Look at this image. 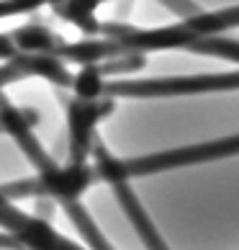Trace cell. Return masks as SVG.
Here are the masks:
<instances>
[{
	"label": "cell",
	"mask_w": 239,
	"mask_h": 250,
	"mask_svg": "<svg viewBox=\"0 0 239 250\" xmlns=\"http://www.w3.org/2000/svg\"><path fill=\"white\" fill-rule=\"evenodd\" d=\"M239 88V70L203 72V75H170V78H139V80H106L103 98H172L224 93Z\"/></svg>",
	"instance_id": "6da1fadb"
},
{
	"label": "cell",
	"mask_w": 239,
	"mask_h": 250,
	"mask_svg": "<svg viewBox=\"0 0 239 250\" xmlns=\"http://www.w3.org/2000/svg\"><path fill=\"white\" fill-rule=\"evenodd\" d=\"M57 98L64 108V122H67V163L85 165L93 160V150L98 142L95 129L116 111V101L77 98L70 96V90H57Z\"/></svg>",
	"instance_id": "7a4b0ae2"
},
{
	"label": "cell",
	"mask_w": 239,
	"mask_h": 250,
	"mask_svg": "<svg viewBox=\"0 0 239 250\" xmlns=\"http://www.w3.org/2000/svg\"><path fill=\"white\" fill-rule=\"evenodd\" d=\"M232 155H239V134L211 140V142L175 147V150H165V152H154V155L126 157L124 170L129 175V181H131L136 175H152V173H162V170H172V168H188V165L224 160V157H232Z\"/></svg>",
	"instance_id": "3957f363"
},
{
	"label": "cell",
	"mask_w": 239,
	"mask_h": 250,
	"mask_svg": "<svg viewBox=\"0 0 239 250\" xmlns=\"http://www.w3.org/2000/svg\"><path fill=\"white\" fill-rule=\"evenodd\" d=\"M0 229L11 232L26 250H90L64 237L49 219L18 209L3 193H0Z\"/></svg>",
	"instance_id": "277c9868"
},
{
	"label": "cell",
	"mask_w": 239,
	"mask_h": 250,
	"mask_svg": "<svg viewBox=\"0 0 239 250\" xmlns=\"http://www.w3.org/2000/svg\"><path fill=\"white\" fill-rule=\"evenodd\" d=\"M113 193H116L118 204H121L124 214H126L129 222L134 225L136 235L142 237L144 248H147V250H170L167 243H165V237L160 235V229L154 227L152 217L144 211L142 201L136 199V193L131 191V186H129V183H118V186H113Z\"/></svg>",
	"instance_id": "5b68a950"
},
{
	"label": "cell",
	"mask_w": 239,
	"mask_h": 250,
	"mask_svg": "<svg viewBox=\"0 0 239 250\" xmlns=\"http://www.w3.org/2000/svg\"><path fill=\"white\" fill-rule=\"evenodd\" d=\"M11 39L16 44L18 54H57V49L62 47V36L49 29L47 23H39V21H31V23H23L18 29L8 31Z\"/></svg>",
	"instance_id": "8992f818"
},
{
	"label": "cell",
	"mask_w": 239,
	"mask_h": 250,
	"mask_svg": "<svg viewBox=\"0 0 239 250\" xmlns=\"http://www.w3.org/2000/svg\"><path fill=\"white\" fill-rule=\"evenodd\" d=\"M108 0H64L62 5L52 8L54 16H59L64 23L75 26L77 31L85 34V39H98L103 21H98L95 11Z\"/></svg>",
	"instance_id": "52a82bcc"
},
{
	"label": "cell",
	"mask_w": 239,
	"mask_h": 250,
	"mask_svg": "<svg viewBox=\"0 0 239 250\" xmlns=\"http://www.w3.org/2000/svg\"><path fill=\"white\" fill-rule=\"evenodd\" d=\"M188 52L239 64V39H226V36H208V39L193 42Z\"/></svg>",
	"instance_id": "ba28073f"
},
{
	"label": "cell",
	"mask_w": 239,
	"mask_h": 250,
	"mask_svg": "<svg viewBox=\"0 0 239 250\" xmlns=\"http://www.w3.org/2000/svg\"><path fill=\"white\" fill-rule=\"evenodd\" d=\"M103 72L98 70V64H85L75 72V80H72V96L77 98H103V88H106Z\"/></svg>",
	"instance_id": "9c48e42d"
},
{
	"label": "cell",
	"mask_w": 239,
	"mask_h": 250,
	"mask_svg": "<svg viewBox=\"0 0 239 250\" xmlns=\"http://www.w3.org/2000/svg\"><path fill=\"white\" fill-rule=\"evenodd\" d=\"M0 193L8 199V201H23V199H49L47 196V188H44V183L39 175H34V178H23V181H11V183H3L0 186Z\"/></svg>",
	"instance_id": "30bf717a"
},
{
	"label": "cell",
	"mask_w": 239,
	"mask_h": 250,
	"mask_svg": "<svg viewBox=\"0 0 239 250\" xmlns=\"http://www.w3.org/2000/svg\"><path fill=\"white\" fill-rule=\"evenodd\" d=\"M144 67H147V54H121V57H113V60H106L98 64L103 78L129 75V72H139Z\"/></svg>",
	"instance_id": "8fae6325"
},
{
	"label": "cell",
	"mask_w": 239,
	"mask_h": 250,
	"mask_svg": "<svg viewBox=\"0 0 239 250\" xmlns=\"http://www.w3.org/2000/svg\"><path fill=\"white\" fill-rule=\"evenodd\" d=\"M41 5H47V0H0V21L13 16L36 13Z\"/></svg>",
	"instance_id": "7c38bea8"
},
{
	"label": "cell",
	"mask_w": 239,
	"mask_h": 250,
	"mask_svg": "<svg viewBox=\"0 0 239 250\" xmlns=\"http://www.w3.org/2000/svg\"><path fill=\"white\" fill-rule=\"evenodd\" d=\"M157 3H162L165 8H170L172 13H178L180 21L193 18V16H198V13H203V8H201L198 3H193V0H157Z\"/></svg>",
	"instance_id": "4fadbf2b"
},
{
	"label": "cell",
	"mask_w": 239,
	"mask_h": 250,
	"mask_svg": "<svg viewBox=\"0 0 239 250\" xmlns=\"http://www.w3.org/2000/svg\"><path fill=\"white\" fill-rule=\"evenodd\" d=\"M13 57H18V49H16V44L11 39V34L3 31V34H0V64L8 62V60H13Z\"/></svg>",
	"instance_id": "5bb4252c"
},
{
	"label": "cell",
	"mask_w": 239,
	"mask_h": 250,
	"mask_svg": "<svg viewBox=\"0 0 239 250\" xmlns=\"http://www.w3.org/2000/svg\"><path fill=\"white\" fill-rule=\"evenodd\" d=\"M57 207H59V204L52 201V199H36L34 201V214L52 222V214H54V209H57Z\"/></svg>",
	"instance_id": "9a60e30c"
},
{
	"label": "cell",
	"mask_w": 239,
	"mask_h": 250,
	"mask_svg": "<svg viewBox=\"0 0 239 250\" xmlns=\"http://www.w3.org/2000/svg\"><path fill=\"white\" fill-rule=\"evenodd\" d=\"M0 248H8V250H26L11 232H5V229H0Z\"/></svg>",
	"instance_id": "2e32d148"
}]
</instances>
